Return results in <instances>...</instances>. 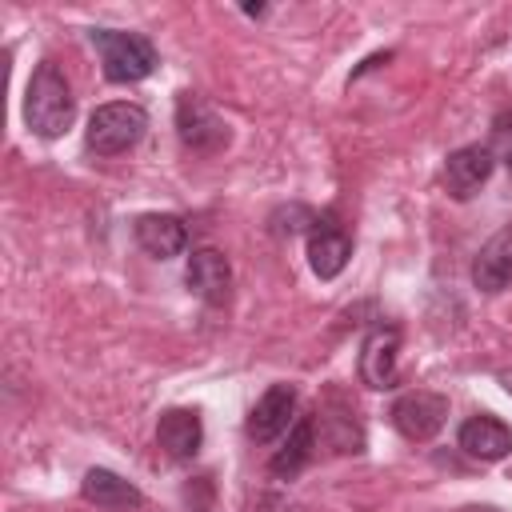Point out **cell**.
Listing matches in <instances>:
<instances>
[{
    "mask_svg": "<svg viewBox=\"0 0 512 512\" xmlns=\"http://www.w3.org/2000/svg\"><path fill=\"white\" fill-rule=\"evenodd\" d=\"M348 256H352V240H348V232H344L332 216L316 220L312 232H308V264H312V272H316L320 280H332V276L344 272Z\"/></svg>",
    "mask_w": 512,
    "mask_h": 512,
    "instance_id": "9c48e42d",
    "label": "cell"
},
{
    "mask_svg": "<svg viewBox=\"0 0 512 512\" xmlns=\"http://www.w3.org/2000/svg\"><path fill=\"white\" fill-rule=\"evenodd\" d=\"M488 176H492V152H488L484 144L456 148V152L444 160V188H448V196H456V200L476 196Z\"/></svg>",
    "mask_w": 512,
    "mask_h": 512,
    "instance_id": "8fae6325",
    "label": "cell"
},
{
    "mask_svg": "<svg viewBox=\"0 0 512 512\" xmlns=\"http://www.w3.org/2000/svg\"><path fill=\"white\" fill-rule=\"evenodd\" d=\"M508 180H512V152H508Z\"/></svg>",
    "mask_w": 512,
    "mask_h": 512,
    "instance_id": "ac0fdd59",
    "label": "cell"
},
{
    "mask_svg": "<svg viewBox=\"0 0 512 512\" xmlns=\"http://www.w3.org/2000/svg\"><path fill=\"white\" fill-rule=\"evenodd\" d=\"M472 284L480 292H504L512 284V224H504L480 244L472 260Z\"/></svg>",
    "mask_w": 512,
    "mask_h": 512,
    "instance_id": "30bf717a",
    "label": "cell"
},
{
    "mask_svg": "<svg viewBox=\"0 0 512 512\" xmlns=\"http://www.w3.org/2000/svg\"><path fill=\"white\" fill-rule=\"evenodd\" d=\"M156 440L172 460H192L204 444V424L196 408H168L156 420Z\"/></svg>",
    "mask_w": 512,
    "mask_h": 512,
    "instance_id": "4fadbf2b",
    "label": "cell"
},
{
    "mask_svg": "<svg viewBox=\"0 0 512 512\" xmlns=\"http://www.w3.org/2000/svg\"><path fill=\"white\" fill-rule=\"evenodd\" d=\"M456 444H460L468 456H476V460H504V456L512 452V428H508L504 420L480 412V416H468V420L460 424Z\"/></svg>",
    "mask_w": 512,
    "mask_h": 512,
    "instance_id": "5bb4252c",
    "label": "cell"
},
{
    "mask_svg": "<svg viewBox=\"0 0 512 512\" xmlns=\"http://www.w3.org/2000/svg\"><path fill=\"white\" fill-rule=\"evenodd\" d=\"M132 236H136V244H140L148 256H156V260H172V256H180L184 244H188V228H184V220L172 216V212H144V216H136Z\"/></svg>",
    "mask_w": 512,
    "mask_h": 512,
    "instance_id": "7c38bea8",
    "label": "cell"
},
{
    "mask_svg": "<svg viewBox=\"0 0 512 512\" xmlns=\"http://www.w3.org/2000/svg\"><path fill=\"white\" fill-rule=\"evenodd\" d=\"M176 132H180L184 148H192V152H220L228 144V124L196 92H180V100H176Z\"/></svg>",
    "mask_w": 512,
    "mask_h": 512,
    "instance_id": "5b68a950",
    "label": "cell"
},
{
    "mask_svg": "<svg viewBox=\"0 0 512 512\" xmlns=\"http://www.w3.org/2000/svg\"><path fill=\"white\" fill-rule=\"evenodd\" d=\"M400 328L396 324H376L368 328L364 344H360V380L368 388H396L400 384Z\"/></svg>",
    "mask_w": 512,
    "mask_h": 512,
    "instance_id": "8992f818",
    "label": "cell"
},
{
    "mask_svg": "<svg viewBox=\"0 0 512 512\" xmlns=\"http://www.w3.org/2000/svg\"><path fill=\"white\" fill-rule=\"evenodd\" d=\"M72 116H76V96H72L64 72H60L52 60H44V64L32 72V80H28V92H24V120H28V128H32L36 136L56 140V136L68 132Z\"/></svg>",
    "mask_w": 512,
    "mask_h": 512,
    "instance_id": "6da1fadb",
    "label": "cell"
},
{
    "mask_svg": "<svg viewBox=\"0 0 512 512\" xmlns=\"http://www.w3.org/2000/svg\"><path fill=\"white\" fill-rule=\"evenodd\" d=\"M92 48L100 52V68L112 84H136L156 72V48L140 32H120V28H92L88 32Z\"/></svg>",
    "mask_w": 512,
    "mask_h": 512,
    "instance_id": "7a4b0ae2",
    "label": "cell"
},
{
    "mask_svg": "<svg viewBox=\"0 0 512 512\" xmlns=\"http://www.w3.org/2000/svg\"><path fill=\"white\" fill-rule=\"evenodd\" d=\"M80 492H84L88 504H96L104 512H128V508L144 504L140 488L132 480H124L120 472H112V468H88L84 480H80Z\"/></svg>",
    "mask_w": 512,
    "mask_h": 512,
    "instance_id": "9a60e30c",
    "label": "cell"
},
{
    "mask_svg": "<svg viewBox=\"0 0 512 512\" xmlns=\"http://www.w3.org/2000/svg\"><path fill=\"white\" fill-rule=\"evenodd\" d=\"M292 412H296V388H292V384H272V388L252 404L244 428H248V436H252L256 444H268V440H276L280 432H288Z\"/></svg>",
    "mask_w": 512,
    "mask_h": 512,
    "instance_id": "ba28073f",
    "label": "cell"
},
{
    "mask_svg": "<svg viewBox=\"0 0 512 512\" xmlns=\"http://www.w3.org/2000/svg\"><path fill=\"white\" fill-rule=\"evenodd\" d=\"M312 452H316V420H312V416H300V420L288 428L284 448L268 460V472L280 476V480H292V476L312 460Z\"/></svg>",
    "mask_w": 512,
    "mask_h": 512,
    "instance_id": "2e32d148",
    "label": "cell"
},
{
    "mask_svg": "<svg viewBox=\"0 0 512 512\" xmlns=\"http://www.w3.org/2000/svg\"><path fill=\"white\" fill-rule=\"evenodd\" d=\"M184 284L204 300V304H224L228 292H232V264L220 248H196L188 256V268H184Z\"/></svg>",
    "mask_w": 512,
    "mask_h": 512,
    "instance_id": "52a82bcc",
    "label": "cell"
},
{
    "mask_svg": "<svg viewBox=\"0 0 512 512\" xmlns=\"http://www.w3.org/2000/svg\"><path fill=\"white\" fill-rule=\"evenodd\" d=\"M388 416H392V424H396V432L404 440L424 444V440H432L444 428V420H448V396L428 392V388H412V392L396 396V404H392Z\"/></svg>",
    "mask_w": 512,
    "mask_h": 512,
    "instance_id": "277c9868",
    "label": "cell"
},
{
    "mask_svg": "<svg viewBox=\"0 0 512 512\" xmlns=\"http://www.w3.org/2000/svg\"><path fill=\"white\" fill-rule=\"evenodd\" d=\"M496 380H500V384H504V392H508V396H512V368H504V372H500V376H496Z\"/></svg>",
    "mask_w": 512,
    "mask_h": 512,
    "instance_id": "e0dca14e",
    "label": "cell"
},
{
    "mask_svg": "<svg viewBox=\"0 0 512 512\" xmlns=\"http://www.w3.org/2000/svg\"><path fill=\"white\" fill-rule=\"evenodd\" d=\"M148 128V112L140 104H128V100H112V104H100L88 120V132H84V144L96 152V156H120L128 152L132 144H140Z\"/></svg>",
    "mask_w": 512,
    "mask_h": 512,
    "instance_id": "3957f363",
    "label": "cell"
}]
</instances>
